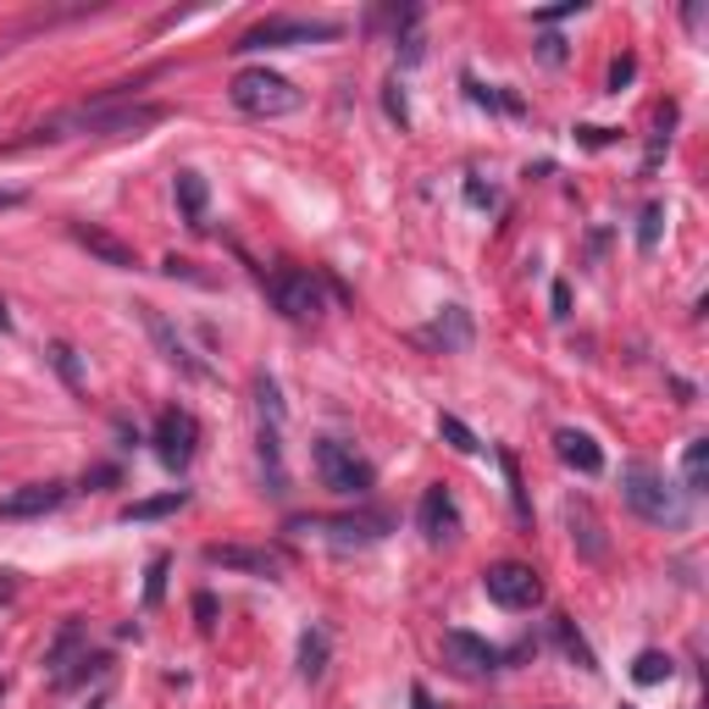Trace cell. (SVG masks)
I'll return each instance as SVG.
<instances>
[{
	"instance_id": "cell-1",
	"label": "cell",
	"mask_w": 709,
	"mask_h": 709,
	"mask_svg": "<svg viewBox=\"0 0 709 709\" xmlns=\"http://www.w3.org/2000/svg\"><path fill=\"white\" fill-rule=\"evenodd\" d=\"M161 117H166L161 106H150V101H128L123 89H112V95L89 101V106L56 112L50 123L34 128V139H128V133L155 128Z\"/></svg>"
},
{
	"instance_id": "cell-2",
	"label": "cell",
	"mask_w": 709,
	"mask_h": 709,
	"mask_svg": "<svg viewBox=\"0 0 709 709\" xmlns=\"http://www.w3.org/2000/svg\"><path fill=\"white\" fill-rule=\"evenodd\" d=\"M620 499H627V510L643 515L649 526H671V532L687 526V515H693L687 493L665 472H654L649 461H627V466H620Z\"/></svg>"
},
{
	"instance_id": "cell-3",
	"label": "cell",
	"mask_w": 709,
	"mask_h": 709,
	"mask_svg": "<svg viewBox=\"0 0 709 709\" xmlns=\"http://www.w3.org/2000/svg\"><path fill=\"white\" fill-rule=\"evenodd\" d=\"M228 101L244 112V117H289L305 106V95L283 78V72H266V67H244L233 83H228Z\"/></svg>"
},
{
	"instance_id": "cell-4",
	"label": "cell",
	"mask_w": 709,
	"mask_h": 709,
	"mask_svg": "<svg viewBox=\"0 0 709 709\" xmlns=\"http://www.w3.org/2000/svg\"><path fill=\"white\" fill-rule=\"evenodd\" d=\"M311 461H316L322 488H333V493H344V499H367L372 483H377L372 461L354 455L349 443H338V438H316V443H311Z\"/></svg>"
},
{
	"instance_id": "cell-5",
	"label": "cell",
	"mask_w": 709,
	"mask_h": 709,
	"mask_svg": "<svg viewBox=\"0 0 709 709\" xmlns=\"http://www.w3.org/2000/svg\"><path fill=\"white\" fill-rule=\"evenodd\" d=\"M344 28L327 18H266L255 23L233 50H289V45H311V39H338Z\"/></svg>"
},
{
	"instance_id": "cell-6",
	"label": "cell",
	"mask_w": 709,
	"mask_h": 709,
	"mask_svg": "<svg viewBox=\"0 0 709 709\" xmlns=\"http://www.w3.org/2000/svg\"><path fill=\"white\" fill-rule=\"evenodd\" d=\"M388 526H394V521H388L383 510H361V515H305V521H294V532H322V538H333L338 549L377 544Z\"/></svg>"
},
{
	"instance_id": "cell-7",
	"label": "cell",
	"mask_w": 709,
	"mask_h": 709,
	"mask_svg": "<svg viewBox=\"0 0 709 709\" xmlns=\"http://www.w3.org/2000/svg\"><path fill=\"white\" fill-rule=\"evenodd\" d=\"M266 294H272V305H278L289 322H311V316H322V278L305 272V266H283V272H272Z\"/></svg>"
},
{
	"instance_id": "cell-8",
	"label": "cell",
	"mask_w": 709,
	"mask_h": 709,
	"mask_svg": "<svg viewBox=\"0 0 709 709\" xmlns=\"http://www.w3.org/2000/svg\"><path fill=\"white\" fill-rule=\"evenodd\" d=\"M483 588H488V598H493L499 609H532V604H544V582H538V571L521 566V560H499V566H488V571H483Z\"/></svg>"
},
{
	"instance_id": "cell-9",
	"label": "cell",
	"mask_w": 709,
	"mask_h": 709,
	"mask_svg": "<svg viewBox=\"0 0 709 709\" xmlns=\"http://www.w3.org/2000/svg\"><path fill=\"white\" fill-rule=\"evenodd\" d=\"M195 450H200V421H195L184 405L161 410V416H155V455H161L172 472H184V466L195 461Z\"/></svg>"
},
{
	"instance_id": "cell-10",
	"label": "cell",
	"mask_w": 709,
	"mask_h": 709,
	"mask_svg": "<svg viewBox=\"0 0 709 709\" xmlns=\"http://www.w3.org/2000/svg\"><path fill=\"white\" fill-rule=\"evenodd\" d=\"M139 322H144V333H150V344L161 349V361H166V367H177L184 377H211V372H206V361L189 349V338L177 333V327H172L155 305H139Z\"/></svg>"
},
{
	"instance_id": "cell-11",
	"label": "cell",
	"mask_w": 709,
	"mask_h": 709,
	"mask_svg": "<svg viewBox=\"0 0 709 709\" xmlns=\"http://www.w3.org/2000/svg\"><path fill=\"white\" fill-rule=\"evenodd\" d=\"M443 660H450L461 676H488V671H499V660H504V654H499L488 638L450 627V632H443Z\"/></svg>"
},
{
	"instance_id": "cell-12",
	"label": "cell",
	"mask_w": 709,
	"mask_h": 709,
	"mask_svg": "<svg viewBox=\"0 0 709 709\" xmlns=\"http://www.w3.org/2000/svg\"><path fill=\"white\" fill-rule=\"evenodd\" d=\"M206 566L249 571V577H278V571H283V555L266 549V544H211V549H206Z\"/></svg>"
},
{
	"instance_id": "cell-13",
	"label": "cell",
	"mask_w": 709,
	"mask_h": 709,
	"mask_svg": "<svg viewBox=\"0 0 709 709\" xmlns=\"http://www.w3.org/2000/svg\"><path fill=\"white\" fill-rule=\"evenodd\" d=\"M416 526H421V538L427 544H450L455 532H461V510L450 499V488H427L421 504H416Z\"/></svg>"
},
{
	"instance_id": "cell-14",
	"label": "cell",
	"mask_w": 709,
	"mask_h": 709,
	"mask_svg": "<svg viewBox=\"0 0 709 709\" xmlns=\"http://www.w3.org/2000/svg\"><path fill=\"white\" fill-rule=\"evenodd\" d=\"M61 504H67V488H61V483H28V488H18V493L0 499V521H34V515H50V510H61Z\"/></svg>"
},
{
	"instance_id": "cell-15",
	"label": "cell",
	"mask_w": 709,
	"mask_h": 709,
	"mask_svg": "<svg viewBox=\"0 0 709 709\" xmlns=\"http://www.w3.org/2000/svg\"><path fill=\"white\" fill-rule=\"evenodd\" d=\"M67 233H72V239H78L89 255H95V260L117 266V272H128V266H139V260H133V244H123L117 233H106V228H95V222H72Z\"/></svg>"
},
{
	"instance_id": "cell-16",
	"label": "cell",
	"mask_w": 709,
	"mask_h": 709,
	"mask_svg": "<svg viewBox=\"0 0 709 709\" xmlns=\"http://www.w3.org/2000/svg\"><path fill=\"white\" fill-rule=\"evenodd\" d=\"M421 344H432V349H443V354H461V349H472V316H466L461 305H443V311H438V322L421 333Z\"/></svg>"
},
{
	"instance_id": "cell-17",
	"label": "cell",
	"mask_w": 709,
	"mask_h": 709,
	"mask_svg": "<svg viewBox=\"0 0 709 709\" xmlns=\"http://www.w3.org/2000/svg\"><path fill=\"white\" fill-rule=\"evenodd\" d=\"M566 526H571V544H577V555H582V560H604V555H609V544H604V526H598V515H593L582 499H571V504H566Z\"/></svg>"
},
{
	"instance_id": "cell-18",
	"label": "cell",
	"mask_w": 709,
	"mask_h": 709,
	"mask_svg": "<svg viewBox=\"0 0 709 709\" xmlns=\"http://www.w3.org/2000/svg\"><path fill=\"white\" fill-rule=\"evenodd\" d=\"M555 455H560L571 472H582V477H598V472H604L598 443H593L588 432H577V427H560V432H555Z\"/></svg>"
},
{
	"instance_id": "cell-19",
	"label": "cell",
	"mask_w": 709,
	"mask_h": 709,
	"mask_svg": "<svg viewBox=\"0 0 709 709\" xmlns=\"http://www.w3.org/2000/svg\"><path fill=\"white\" fill-rule=\"evenodd\" d=\"M172 189H177V206H184L189 228H206V206H211L206 177H200V172H177V177H172Z\"/></svg>"
},
{
	"instance_id": "cell-20",
	"label": "cell",
	"mask_w": 709,
	"mask_h": 709,
	"mask_svg": "<svg viewBox=\"0 0 709 709\" xmlns=\"http://www.w3.org/2000/svg\"><path fill=\"white\" fill-rule=\"evenodd\" d=\"M184 504H189V493H184V488H172V493H161V499H139V504H128L123 521H161V515H177Z\"/></svg>"
},
{
	"instance_id": "cell-21",
	"label": "cell",
	"mask_w": 709,
	"mask_h": 709,
	"mask_svg": "<svg viewBox=\"0 0 709 709\" xmlns=\"http://www.w3.org/2000/svg\"><path fill=\"white\" fill-rule=\"evenodd\" d=\"M322 671H327V632L311 627V632L300 638V676H305V682H322Z\"/></svg>"
},
{
	"instance_id": "cell-22",
	"label": "cell",
	"mask_w": 709,
	"mask_h": 709,
	"mask_svg": "<svg viewBox=\"0 0 709 709\" xmlns=\"http://www.w3.org/2000/svg\"><path fill=\"white\" fill-rule=\"evenodd\" d=\"M704 472H709V438H693L687 443V455H682V493L693 499V493H704Z\"/></svg>"
},
{
	"instance_id": "cell-23",
	"label": "cell",
	"mask_w": 709,
	"mask_h": 709,
	"mask_svg": "<svg viewBox=\"0 0 709 709\" xmlns=\"http://www.w3.org/2000/svg\"><path fill=\"white\" fill-rule=\"evenodd\" d=\"M671 654H660V649H649V654H638V665H632V682H643V687H660V682H671Z\"/></svg>"
},
{
	"instance_id": "cell-24",
	"label": "cell",
	"mask_w": 709,
	"mask_h": 709,
	"mask_svg": "<svg viewBox=\"0 0 709 709\" xmlns=\"http://www.w3.org/2000/svg\"><path fill=\"white\" fill-rule=\"evenodd\" d=\"M555 643H560V649H566V654H571V660H577L582 671H598V660H593V649H588V643H582V638L571 632V620H566V615L555 620Z\"/></svg>"
},
{
	"instance_id": "cell-25",
	"label": "cell",
	"mask_w": 709,
	"mask_h": 709,
	"mask_svg": "<svg viewBox=\"0 0 709 709\" xmlns=\"http://www.w3.org/2000/svg\"><path fill=\"white\" fill-rule=\"evenodd\" d=\"M660 222H665V206L649 200L643 217H638V249H643V255H654V244H660Z\"/></svg>"
},
{
	"instance_id": "cell-26",
	"label": "cell",
	"mask_w": 709,
	"mask_h": 709,
	"mask_svg": "<svg viewBox=\"0 0 709 709\" xmlns=\"http://www.w3.org/2000/svg\"><path fill=\"white\" fill-rule=\"evenodd\" d=\"M438 432L450 438V443H455L461 455H477V450H483V443H477V432H472V427H466L461 416H438Z\"/></svg>"
},
{
	"instance_id": "cell-27",
	"label": "cell",
	"mask_w": 709,
	"mask_h": 709,
	"mask_svg": "<svg viewBox=\"0 0 709 709\" xmlns=\"http://www.w3.org/2000/svg\"><path fill=\"white\" fill-rule=\"evenodd\" d=\"M161 593H166V555H155V560H150V577H144V604L155 609V604H161Z\"/></svg>"
},
{
	"instance_id": "cell-28",
	"label": "cell",
	"mask_w": 709,
	"mask_h": 709,
	"mask_svg": "<svg viewBox=\"0 0 709 709\" xmlns=\"http://www.w3.org/2000/svg\"><path fill=\"white\" fill-rule=\"evenodd\" d=\"M50 361H56V372H61L67 383H78V361H72V349H67V344H56V349H50Z\"/></svg>"
},
{
	"instance_id": "cell-29",
	"label": "cell",
	"mask_w": 709,
	"mask_h": 709,
	"mask_svg": "<svg viewBox=\"0 0 709 709\" xmlns=\"http://www.w3.org/2000/svg\"><path fill=\"white\" fill-rule=\"evenodd\" d=\"M383 106H388V117L405 128L410 123V112H405V95H399V83H388V95H383Z\"/></svg>"
},
{
	"instance_id": "cell-30",
	"label": "cell",
	"mask_w": 709,
	"mask_h": 709,
	"mask_svg": "<svg viewBox=\"0 0 709 709\" xmlns=\"http://www.w3.org/2000/svg\"><path fill=\"white\" fill-rule=\"evenodd\" d=\"M582 0H566V7H549V12H532V23H560V18H577Z\"/></svg>"
},
{
	"instance_id": "cell-31",
	"label": "cell",
	"mask_w": 709,
	"mask_h": 709,
	"mask_svg": "<svg viewBox=\"0 0 709 709\" xmlns=\"http://www.w3.org/2000/svg\"><path fill=\"white\" fill-rule=\"evenodd\" d=\"M632 72H638V61H632V56H620V61L609 67V89H615V95H620V83H627Z\"/></svg>"
},
{
	"instance_id": "cell-32",
	"label": "cell",
	"mask_w": 709,
	"mask_h": 709,
	"mask_svg": "<svg viewBox=\"0 0 709 709\" xmlns=\"http://www.w3.org/2000/svg\"><path fill=\"white\" fill-rule=\"evenodd\" d=\"M195 615H200V627H211V620H217V598L200 593V598H195Z\"/></svg>"
},
{
	"instance_id": "cell-33",
	"label": "cell",
	"mask_w": 709,
	"mask_h": 709,
	"mask_svg": "<svg viewBox=\"0 0 709 709\" xmlns=\"http://www.w3.org/2000/svg\"><path fill=\"white\" fill-rule=\"evenodd\" d=\"M466 200H472V206H493V189H483L477 177H472V184H466Z\"/></svg>"
},
{
	"instance_id": "cell-34",
	"label": "cell",
	"mask_w": 709,
	"mask_h": 709,
	"mask_svg": "<svg viewBox=\"0 0 709 709\" xmlns=\"http://www.w3.org/2000/svg\"><path fill=\"white\" fill-rule=\"evenodd\" d=\"M571 311V289L566 283H555V316H566Z\"/></svg>"
},
{
	"instance_id": "cell-35",
	"label": "cell",
	"mask_w": 709,
	"mask_h": 709,
	"mask_svg": "<svg viewBox=\"0 0 709 709\" xmlns=\"http://www.w3.org/2000/svg\"><path fill=\"white\" fill-rule=\"evenodd\" d=\"M18 206H23V195H18V189H0V211H18Z\"/></svg>"
},
{
	"instance_id": "cell-36",
	"label": "cell",
	"mask_w": 709,
	"mask_h": 709,
	"mask_svg": "<svg viewBox=\"0 0 709 709\" xmlns=\"http://www.w3.org/2000/svg\"><path fill=\"white\" fill-rule=\"evenodd\" d=\"M12 588H18V582H12V571H0V598H7Z\"/></svg>"
},
{
	"instance_id": "cell-37",
	"label": "cell",
	"mask_w": 709,
	"mask_h": 709,
	"mask_svg": "<svg viewBox=\"0 0 709 709\" xmlns=\"http://www.w3.org/2000/svg\"><path fill=\"white\" fill-rule=\"evenodd\" d=\"M12 327V311H7V300H0V333H7Z\"/></svg>"
},
{
	"instance_id": "cell-38",
	"label": "cell",
	"mask_w": 709,
	"mask_h": 709,
	"mask_svg": "<svg viewBox=\"0 0 709 709\" xmlns=\"http://www.w3.org/2000/svg\"><path fill=\"white\" fill-rule=\"evenodd\" d=\"M416 709H432V704H427V693H416Z\"/></svg>"
},
{
	"instance_id": "cell-39",
	"label": "cell",
	"mask_w": 709,
	"mask_h": 709,
	"mask_svg": "<svg viewBox=\"0 0 709 709\" xmlns=\"http://www.w3.org/2000/svg\"><path fill=\"white\" fill-rule=\"evenodd\" d=\"M0 698H7V682H0Z\"/></svg>"
}]
</instances>
